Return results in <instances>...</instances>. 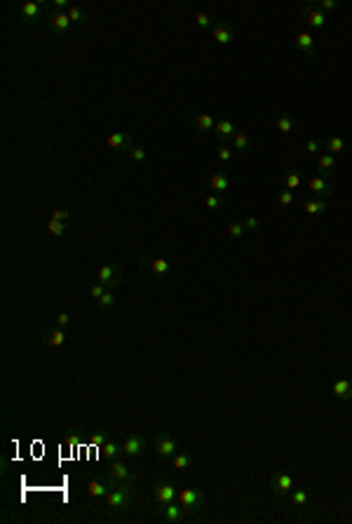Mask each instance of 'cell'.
I'll list each match as a JSON object with an SVG mask.
<instances>
[{
  "label": "cell",
  "instance_id": "obj_36",
  "mask_svg": "<svg viewBox=\"0 0 352 524\" xmlns=\"http://www.w3.org/2000/svg\"><path fill=\"white\" fill-rule=\"evenodd\" d=\"M68 17H71V21H75V24H80V21H85V12H82L80 7H68Z\"/></svg>",
  "mask_w": 352,
  "mask_h": 524
},
{
  "label": "cell",
  "instance_id": "obj_42",
  "mask_svg": "<svg viewBox=\"0 0 352 524\" xmlns=\"http://www.w3.org/2000/svg\"><path fill=\"white\" fill-rule=\"evenodd\" d=\"M103 292H106V284H94V287H90V296H92V299H101Z\"/></svg>",
  "mask_w": 352,
  "mask_h": 524
},
{
  "label": "cell",
  "instance_id": "obj_31",
  "mask_svg": "<svg viewBox=\"0 0 352 524\" xmlns=\"http://www.w3.org/2000/svg\"><path fill=\"white\" fill-rule=\"evenodd\" d=\"M291 501H294V506H305L307 503V491L305 489H296V491H291Z\"/></svg>",
  "mask_w": 352,
  "mask_h": 524
},
{
  "label": "cell",
  "instance_id": "obj_14",
  "mask_svg": "<svg viewBox=\"0 0 352 524\" xmlns=\"http://www.w3.org/2000/svg\"><path fill=\"white\" fill-rule=\"evenodd\" d=\"M228 186H230V177H228V174H214V177L209 179V188L216 191V193L228 191Z\"/></svg>",
  "mask_w": 352,
  "mask_h": 524
},
{
  "label": "cell",
  "instance_id": "obj_21",
  "mask_svg": "<svg viewBox=\"0 0 352 524\" xmlns=\"http://www.w3.org/2000/svg\"><path fill=\"white\" fill-rule=\"evenodd\" d=\"M172 465L176 468V470H188L190 465H193V456H190L188 452H183V454H174Z\"/></svg>",
  "mask_w": 352,
  "mask_h": 524
},
{
  "label": "cell",
  "instance_id": "obj_11",
  "mask_svg": "<svg viewBox=\"0 0 352 524\" xmlns=\"http://www.w3.org/2000/svg\"><path fill=\"white\" fill-rule=\"evenodd\" d=\"M108 146L110 148H129L132 151V139H129V134L127 132H113L108 136Z\"/></svg>",
  "mask_w": 352,
  "mask_h": 524
},
{
  "label": "cell",
  "instance_id": "obj_5",
  "mask_svg": "<svg viewBox=\"0 0 352 524\" xmlns=\"http://www.w3.org/2000/svg\"><path fill=\"white\" fill-rule=\"evenodd\" d=\"M155 449H157V456L167 458V456H174V454L179 452V444H176V440H174V437H169L167 433H164V435L157 437V442H155Z\"/></svg>",
  "mask_w": 352,
  "mask_h": 524
},
{
  "label": "cell",
  "instance_id": "obj_48",
  "mask_svg": "<svg viewBox=\"0 0 352 524\" xmlns=\"http://www.w3.org/2000/svg\"><path fill=\"white\" fill-rule=\"evenodd\" d=\"M68 322H71L68 313H59V315H56V325H59V327H66Z\"/></svg>",
  "mask_w": 352,
  "mask_h": 524
},
{
  "label": "cell",
  "instance_id": "obj_30",
  "mask_svg": "<svg viewBox=\"0 0 352 524\" xmlns=\"http://www.w3.org/2000/svg\"><path fill=\"white\" fill-rule=\"evenodd\" d=\"M329 151H331V155H336V153H343V148H345V141L341 139V136H331L329 139Z\"/></svg>",
  "mask_w": 352,
  "mask_h": 524
},
{
  "label": "cell",
  "instance_id": "obj_46",
  "mask_svg": "<svg viewBox=\"0 0 352 524\" xmlns=\"http://www.w3.org/2000/svg\"><path fill=\"white\" fill-rule=\"evenodd\" d=\"M244 228H247V231H256V228H258V219H256V216L244 219Z\"/></svg>",
  "mask_w": 352,
  "mask_h": 524
},
{
  "label": "cell",
  "instance_id": "obj_29",
  "mask_svg": "<svg viewBox=\"0 0 352 524\" xmlns=\"http://www.w3.org/2000/svg\"><path fill=\"white\" fill-rule=\"evenodd\" d=\"M277 130L284 132V134L294 132V120H291L289 116H280V118H277Z\"/></svg>",
  "mask_w": 352,
  "mask_h": 524
},
{
  "label": "cell",
  "instance_id": "obj_3",
  "mask_svg": "<svg viewBox=\"0 0 352 524\" xmlns=\"http://www.w3.org/2000/svg\"><path fill=\"white\" fill-rule=\"evenodd\" d=\"M97 280H99V284H106V289H113L115 284H120L117 268L113 266V263H103V266L97 270Z\"/></svg>",
  "mask_w": 352,
  "mask_h": 524
},
{
  "label": "cell",
  "instance_id": "obj_7",
  "mask_svg": "<svg viewBox=\"0 0 352 524\" xmlns=\"http://www.w3.org/2000/svg\"><path fill=\"white\" fill-rule=\"evenodd\" d=\"M153 496L160 501V503H169V501H174V498L179 496L176 494V489L172 487V484H155V489H153Z\"/></svg>",
  "mask_w": 352,
  "mask_h": 524
},
{
  "label": "cell",
  "instance_id": "obj_43",
  "mask_svg": "<svg viewBox=\"0 0 352 524\" xmlns=\"http://www.w3.org/2000/svg\"><path fill=\"white\" fill-rule=\"evenodd\" d=\"M204 204H207L209 209H218V207H221V197H218V196H207Z\"/></svg>",
  "mask_w": 352,
  "mask_h": 524
},
{
  "label": "cell",
  "instance_id": "obj_9",
  "mask_svg": "<svg viewBox=\"0 0 352 524\" xmlns=\"http://www.w3.org/2000/svg\"><path fill=\"white\" fill-rule=\"evenodd\" d=\"M122 452L127 454V456H139V454L144 452V440L139 435H129L122 442Z\"/></svg>",
  "mask_w": 352,
  "mask_h": 524
},
{
  "label": "cell",
  "instance_id": "obj_16",
  "mask_svg": "<svg viewBox=\"0 0 352 524\" xmlns=\"http://www.w3.org/2000/svg\"><path fill=\"white\" fill-rule=\"evenodd\" d=\"M307 188L315 193V196H329L331 193V186L326 184L324 179H319V177H315V179H310V184H307Z\"/></svg>",
  "mask_w": 352,
  "mask_h": 524
},
{
  "label": "cell",
  "instance_id": "obj_22",
  "mask_svg": "<svg viewBox=\"0 0 352 524\" xmlns=\"http://www.w3.org/2000/svg\"><path fill=\"white\" fill-rule=\"evenodd\" d=\"M52 26H54L56 31H66V28L71 26V17H68V12H56L54 17H52Z\"/></svg>",
  "mask_w": 352,
  "mask_h": 524
},
{
  "label": "cell",
  "instance_id": "obj_8",
  "mask_svg": "<svg viewBox=\"0 0 352 524\" xmlns=\"http://www.w3.org/2000/svg\"><path fill=\"white\" fill-rule=\"evenodd\" d=\"M331 391H334V395L338 400H350L352 397V381L350 379H338V381H334Z\"/></svg>",
  "mask_w": 352,
  "mask_h": 524
},
{
  "label": "cell",
  "instance_id": "obj_23",
  "mask_svg": "<svg viewBox=\"0 0 352 524\" xmlns=\"http://www.w3.org/2000/svg\"><path fill=\"white\" fill-rule=\"evenodd\" d=\"M303 209H305V214H324L326 212V202L315 197V200H307Z\"/></svg>",
  "mask_w": 352,
  "mask_h": 524
},
{
  "label": "cell",
  "instance_id": "obj_26",
  "mask_svg": "<svg viewBox=\"0 0 352 524\" xmlns=\"http://www.w3.org/2000/svg\"><path fill=\"white\" fill-rule=\"evenodd\" d=\"M198 127L202 130V132H209V130H214V127H216V123H214V118L209 116V113H200V116H198Z\"/></svg>",
  "mask_w": 352,
  "mask_h": 524
},
{
  "label": "cell",
  "instance_id": "obj_19",
  "mask_svg": "<svg viewBox=\"0 0 352 524\" xmlns=\"http://www.w3.org/2000/svg\"><path fill=\"white\" fill-rule=\"evenodd\" d=\"M87 489H90V496L94 498H106V494H108V484L103 480H92Z\"/></svg>",
  "mask_w": 352,
  "mask_h": 524
},
{
  "label": "cell",
  "instance_id": "obj_41",
  "mask_svg": "<svg viewBox=\"0 0 352 524\" xmlns=\"http://www.w3.org/2000/svg\"><path fill=\"white\" fill-rule=\"evenodd\" d=\"M319 148H322V143L315 141V139H307L305 141V151L310 153V155H315V153H319Z\"/></svg>",
  "mask_w": 352,
  "mask_h": 524
},
{
  "label": "cell",
  "instance_id": "obj_35",
  "mask_svg": "<svg viewBox=\"0 0 352 524\" xmlns=\"http://www.w3.org/2000/svg\"><path fill=\"white\" fill-rule=\"evenodd\" d=\"M195 24L200 28H207V26H211V17H209L207 12H195Z\"/></svg>",
  "mask_w": 352,
  "mask_h": 524
},
{
  "label": "cell",
  "instance_id": "obj_24",
  "mask_svg": "<svg viewBox=\"0 0 352 524\" xmlns=\"http://www.w3.org/2000/svg\"><path fill=\"white\" fill-rule=\"evenodd\" d=\"M296 45L303 50V52H312V47H315V38L310 36V33H298Z\"/></svg>",
  "mask_w": 352,
  "mask_h": 524
},
{
  "label": "cell",
  "instance_id": "obj_6",
  "mask_svg": "<svg viewBox=\"0 0 352 524\" xmlns=\"http://www.w3.org/2000/svg\"><path fill=\"white\" fill-rule=\"evenodd\" d=\"M303 14H305V19H307V26H312V28H324L326 26V14L317 7V5H305Z\"/></svg>",
  "mask_w": 352,
  "mask_h": 524
},
{
  "label": "cell",
  "instance_id": "obj_27",
  "mask_svg": "<svg viewBox=\"0 0 352 524\" xmlns=\"http://www.w3.org/2000/svg\"><path fill=\"white\" fill-rule=\"evenodd\" d=\"M63 341H66V331H63V329H54V331L50 334V338H47V343H50L52 348L61 346Z\"/></svg>",
  "mask_w": 352,
  "mask_h": 524
},
{
  "label": "cell",
  "instance_id": "obj_37",
  "mask_svg": "<svg viewBox=\"0 0 352 524\" xmlns=\"http://www.w3.org/2000/svg\"><path fill=\"white\" fill-rule=\"evenodd\" d=\"M338 0H322V2H317V7L322 9V12H334V9H338Z\"/></svg>",
  "mask_w": 352,
  "mask_h": 524
},
{
  "label": "cell",
  "instance_id": "obj_1",
  "mask_svg": "<svg viewBox=\"0 0 352 524\" xmlns=\"http://www.w3.org/2000/svg\"><path fill=\"white\" fill-rule=\"evenodd\" d=\"M129 501H132V489L129 487H117L106 494V508H110V510H122V508H127Z\"/></svg>",
  "mask_w": 352,
  "mask_h": 524
},
{
  "label": "cell",
  "instance_id": "obj_28",
  "mask_svg": "<svg viewBox=\"0 0 352 524\" xmlns=\"http://www.w3.org/2000/svg\"><path fill=\"white\" fill-rule=\"evenodd\" d=\"M101 454H103L106 458H115L117 454H120V444H117V442H106L103 447H101Z\"/></svg>",
  "mask_w": 352,
  "mask_h": 524
},
{
  "label": "cell",
  "instance_id": "obj_10",
  "mask_svg": "<svg viewBox=\"0 0 352 524\" xmlns=\"http://www.w3.org/2000/svg\"><path fill=\"white\" fill-rule=\"evenodd\" d=\"M233 38H235V33L230 31L228 24H216V26H214V40H216L218 45H230L233 43Z\"/></svg>",
  "mask_w": 352,
  "mask_h": 524
},
{
  "label": "cell",
  "instance_id": "obj_44",
  "mask_svg": "<svg viewBox=\"0 0 352 524\" xmlns=\"http://www.w3.org/2000/svg\"><path fill=\"white\" fill-rule=\"evenodd\" d=\"M132 158H134L136 162L146 160V151H144V148H141V146H132Z\"/></svg>",
  "mask_w": 352,
  "mask_h": 524
},
{
  "label": "cell",
  "instance_id": "obj_40",
  "mask_svg": "<svg viewBox=\"0 0 352 524\" xmlns=\"http://www.w3.org/2000/svg\"><path fill=\"white\" fill-rule=\"evenodd\" d=\"M277 197H280V202L284 204V207H289V204L294 202V193H291L289 188H284V191H280V196H277Z\"/></svg>",
  "mask_w": 352,
  "mask_h": 524
},
{
  "label": "cell",
  "instance_id": "obj_45",
  "mask_svg": "<svg viewBox=\"0 0 352 524\" xmlns=\"http://www.w3.org/2000/svg\"><path fill=\"white\" fill-rule=\"evenodd\" d=\"M92 444H94V447H103V444H106V435H103V433H94V435H92Z\"/></svg>",
  "mask_w": 352,
  "mask_h": 524
},
{
  "label": "cell",
  "instance_id": "obj_12",
  "mask_svg": "<svg viewBox=\"0 0 352 524\" xmlns=\"http://www.w3.org/2000/svg\"><path fill=\"white\" fill-rule=\"evenodd\" d=\"M162 517H164V522H181V520H183V506H176L172 501L164 503Z\"/></svg>",
  "mask_w": 352,
  "mask_h": 524
},
{
  "label": "cell",
  "instance_id": "obj_34",
  "mask_svg": "<svg viewBox=\"0 0 352 524\" xmlns=\"http://www.w3.org/2000/svg\"><path fill=\"white\" fill-rule=\"evenodd\" d=\"M47 228H50V233H52V235H56V238H59V235H63V233H66V223L50 219V226H47Z\"/></svg>",
  "mask_w": 352,
  "mask_h": 524
},
{
  "label": "cell",
  "instance_id": "obj_38",
  "mask_svg": "<svg viewBox=\"0 0 352 524\" xmlns=\"http://www.w3.org/2000/svg\"><path fill=\"white\" fill-rule=\"evenodd\" d=\"M113 303H115V296L110 294V289H106V292H103V296L99 299V306H101V308H110Z\"/></svg>",
  "mask_w": 352,
  "mask_h": 524
},
{
  "label": "cell",
  "instance_id": "obj_2",
  "mask_svg": "<svg viewBox=\"0 0 352 524\" xmlns=\"http://www.w3.org/2000/svg\"><path fill=\"white\" fill-rule=\"evenodd\" d=\"M179 503L183 508H190V510H198L202 503H204V496L198 489H181L179 491Z\"/></svg>",
  "mask_w": 352,
  "mask_h": 524
},
{
  "label": "cell",
  "instance_id": "obj_33",
  "mask_svg": "<svg viewBox=\"0 0 352 524\" xmlns=\"http://www.w3.org/2000/svg\"><path fill=\"white\" fill-rule=\"evenodd\" d=\"M301 186V177H298L296 172H289L287 177H284V188H289V191H294V188Z\"/></svg>",
  "mask_w": 352,
  "mask_h": 524
},
{
  "label": "cell",
  "instance_id": "obj_15",
  "mask_svg": "<svg viewBox=\"0 0 352 524\" xmlns=\"http://www.w3.org/2000/svg\"><path fill=\"white\" fill-rule=\"evenodd\" d=\"M40 2H24V7H21V14H24V19L26 21H38L40 19Z\"/></svg>",
  "mask_w": 352,
  "mask_h": 524
},
{
  "label": "cell",
  "instance_id": "obj_17",
  "mask_svg": "<svg viewBox=\"0 0 352 524\" xmlns=\"http://www.w3.org/2000/svg\"><path fill=\"white\" fill-rule=\"evenodd\" d=\"M216 134H218V139H230V136L237 134V130H235V125L230 123V120H218V123H216Z\"/></svg>",
  "mask_w": 352,
  "mask_h": 524
},
{
  "label": "cell",
  "instance_id": "obj_18",
  "mask_svg": "<svg viewBox=\"0 0 352 524\" xmlns=\"http://www.w3.org/2000/svg\"><path fill=\"white\" fill-rule=\"evenodd\" d=\"M151 270H153L157 277H164V275H169L172 263H169V261H164V259H153V261H151Z\"/></svg>",
  "mask_w": 352,
  "mask_h": 524
},
{
  "label": "cell",
  "instance_id": "obj_47",
  "mask_svg": "<svg viewBox=\"0 0 352 524\" xmlns=\"http://www.w3.org/2000/svg\"><path fill=\"white\" fill-rule=\"evenodd\" d=\"M216 155H218V160H223V162H228V160H230V158H233V153L228 151L226 146H221V148H218V153H216Z\"/></svg>",
  "mask_w": 352,
  "mask_h": 524
},
{
  "label": "cell",
  "instance_id": "obj_20",
  "mask_svg": "<svg viewBox=\"0 0 352 524\" xmlns=\"http://www.w3.org/2000/svg\"><path fill=\"white\" fill-rule=\"evenodd\" d=\"M317 167L322 169L324 174H334V172H336V158L331 155V153H324V155H319V162H317Z\"/></svg>",
  "mask_w": 352,
  "mask_h": 524
},
{
  "label": "cell",
  "instance_id": "obj_25",
  "mask_svg": "<svg viewBox=\"0 0 352 524\" xmlns=\"http://www.w3.org/2000/svg\"><path fill=\"white\" fill-rule=\"evenodd\" d=\"M233 141H235V148H237V151H247V148H249V134L242 132V130H237V134L233 136Z\"/></svg>",
  "mask_w": 352,
  "mask_h": 524
},
{
  "label": "cell",
  "instance_id": "obj_13",
  "mask_svg": "<svg viewBox=\"0 0 352 524\" xmlns=\"http://www.w3.org/2000/svg\"><path fill=\"white\" fill-rule=\"evenodd\" d=\"M110 477L117 480V482H132V470L127 468L125 463L115 461L113 465H110Z\"/></svg>",
  "mask_w": 352,
  "mask_h": 524
},
{
  "label": "cell",
  "instance_id": "obj_39",
  "mask_svg": "<svg viewBox=\"0 0 352 524\" xmlns=\"http://www.w3.org/2000/svg\"><path fill=\"white\" fill-rule=\"evenodd\" d=\"M68 216H71V212H68V209H63V207H56L54 212H52V219H54V221H63V223H66V219H68Z\"/></svg>",
  "mask_w": 352,
  "mask_h": 524
},
{
  "label": "cell",
  "instance_id": "obj_4",
  "mask_svg": "<svg viewBox=\"0 0 352 524\" xmlns=\"http://www.w3.org/2000/svg\"><path fill=\"white\" fill-rule=\"evenodd\" d=\"M270 482H272L275 494H280V496H287V494H291V489H294V477L287 475V472H277V475H272Z\"/></svg>",
  "mask_w": 352,
  "mask_h": 524
},
{
  "label": "cell",
  "instance_id": "obj_32",
  "mask_svg": "<svg viewBox=\"0 0 352 524\" xmlns=\"http://www.w3.org/2000/svg\"><path fill=\"white\" fill-rule=\"evenodd\" d=\"M244 231H247V228H244V221H233L228 226V235H230V238H240V235H244Z\"/></svg>",
  "mask_w": 352,
  "mask_h": 524
}]
</instances>
